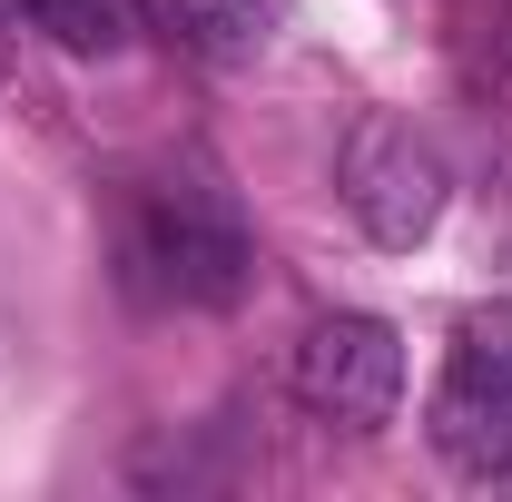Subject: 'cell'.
<instances>
[{
    "label": "cell",
    "mask_w": 512,
    "mask_h": 502,
    "mask_svg": "<svg viewBox=\"0 0 512 502\" xmlns=\"http://www.w3.org/2000/svg\"><path fill=\"white\" fill-rule=\"evenodd\" d=\"M20 20L40 40H60L69 60H109L128 50V0H20Z\"/></svg>",
    "instance_id": "cell-6"
},
{
    "label": "cell",
    "mask_w": 512,
    "mask_h": 502,
    "mask_svg": "<svg viewBox=\"0 0 512 502\" xmlns=\"http://www.w3.org/2000/svg\"><path fill=\"white\" fill-rule=\"evenodd\" d=\"M168 10H178V30L207 60H256L286 30V0H168Z\"/></svg>",
    "instance_id": "cell-5"
},
{
    "label": "cell",
    "mask_w": 512,
    "mask_h": 502,
    "mask_svg": "<svg viewBox=\"0 0 512 502\" xmlns=\"http://www.w3.org/2000/svg\"><path fill=\"white\" fill-rule=\"evenodd\" d=\"M335 188H345L355 227H365L375 247H424V237L444 227L453 168H444V148H434L414 119L365 109V119L345 128V148H335Z\"/></svg>",
    "instance_id": "cell-2"
},
{
    "label": "cell",
    "mask_w": 512,
    "mask_h": 502,
    "mask_svg": "<svg viewBox=\"0 0 512 502\" xmlns=\"http://www.w3.org/2000/svg\"><path fill=\"white\" fill-rule=\"evenodd\" d=\"M0 30H20V0H0Z\"/></svg>",
    "instance_id": "cell-7"
},
{
    "label": "cell",
    "mask_w": 512,
    "mask_h": 502,
    "mask_svg": "<svg viewBox=\"0 0 512 502\" xmlns=\"http://www.w3.org/2000/svg\"><path fill=\"white\" fill-rule=\"evenodd\" d=\"M256 276V247L237 227V207L197 178H168V188H138L128 207V286L158 296V306H237Z\"/></svg>",
    "instance_id": "cell-1"
},
{
    "label": "cell",
    "mask_w": 512,
    "mask_h": 502,
    "mask_svg": "<svg viewBox=\"0 0 512 502\" xmlns=\"http://www.w3.org/2000/svg\"><path fill=\"white\" fill-rule=\"evenodd\" d=\"M296 394L335 424H384L404 394V335L384 315H325L296 345Z\"/></svg>",
    "instance_id": "cell-4"
},
{
    "label": "cell",
    "mask_w": 512,
    "mask_h": 502,
    "mask_svg": "<svg viewBox=\"0 0 512 502\" xmlns=\"http://www.w3.org/2000/svg\"><path fill=\"white\" fill-rule=\"evenodd\" d=\"M434 453L453 473L493 483L512 473V315H473L463 345L444 355V384H434Z\"/></svg>",
    "instance_id": "cell-3"
}]
</instances>
